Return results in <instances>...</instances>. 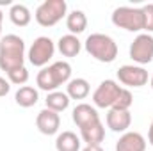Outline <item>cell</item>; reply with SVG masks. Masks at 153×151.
<instances>
[{
  "label": "cell",
  "instance_id": "cell-6",
  "mask_svg": "<svg viewBox=\"0 0 153 151\" xmlns=\"http://www.w3.org/2000/svg\"><path fill=\"white\" fill-rule=\"evenodd\" d=\"M53 53H55V43L48 36H39L30 44V48L27 52V57H29V62L32 66L45 68L50 62V59L53 57Z\"/></svg>",
  "mask_w": 153,
  "mask_h": 151
},
{
  "label": "cell",
  "instance_id": "cell-7",
  "mask_svg": "<svg viewBox=\"0 0 153 151\" xmlns=\"http://www.w3.org/2000/svg\"><path fill=\"white\" fill-rule=\"evenodd\" d=\"M121 85L116 82V80H103L98 87H96V91L93 93V103H94V107H98V109H112L116 103V100H117V96H119V93H121Z\"/></svg>",
  "mask_w": 153,
  "mask_h": 151
},
{
  "label": "cell",
  "instance_id": "cell-2",
  "mask_svg": "<svg viewBox=\"0 0 153 151\" xmlns=\"http://www.w3.org/2000/svg\"><path fill=\"white\" fill-rule=\"evenodd\" d=\"M70 80H71V64L66 61H57L50 66H45L36 75L38 87L46 93L57 91L61 85L68 84Z\"/></svg>",
  "mask_w": 153,
  "mask_h": 151
},
{
  "label": "cell",
  "instance_id": "cell-23",
  "mask_svg": "<svg viewBox=\"0 0 153 151\" xmlns=\"http://www.w3.org/2000/svg\"><path fill=\"white\" fill-rule=\"evenodd\" d=\"M7 80H9V84H14V85H22L23 87L29 82V71H27V68L23 66V68H18V70L7 73Z\"/></svg>",
  "mask_w": 153,
  "mask_h": 151
},
{
  "label": "cell",
  "instance_id": "cell-1",
  "mask_svg": "<svg viewBox=\"0 0 153 151\" xmlns=\"http://www.w3.org/2000/svg\"><path fill=\"white\" fill-rule=\"evenodd\" d=\"M25 62V41L16 34H7L0 39V70L11 73L23 68Z\"/></svg>",
  "mask_w": 153,
  "mask_h": 151
},
{
  "label": "cell",
  "instance_id": "cell-11",
  "mask_svg": "<svg viewBox=\"0 0 153 151\" xmlns=\"http://www.w3.org/2000/svg\"><path fill=\"white\" fill-rule=\"evenodd\" d=\"M105 121H107V126L112 132H116V133H125V132H128V128L132 124V114H130V110L109 109Z\"/></svg>",
  "mask_w": 153,
  "mask_h": 151
},
{
  "label": "cell",
  "instance_id": "cell-19",
  "mask_svg": "<svg viewBox=\"0 0 153 151\" xmlns=\"http://www.w3.org/2000/svg\"><path fill=\"white\" fill-rule=\"evenodd\" d=\"M80 146H82L80 137L70 130L59 133L55 139V150L57 151H80Z\"/></svg>",
  "mask_w": 153,
  "mask_h": 151
},
{
  "label": "cell",
  "instance_id": "cell-27",
  "mask_svg": "<svg viewBox=\"0 0 153 151\" xmlns=\"http://www.w3.org/2000/svg\"><path fill=\"white\" fill-rule=\"evenodd\" d=\"M148 142L153 146V121H152V124H150V130H148Z\"/></svg>",
  "mask_w": 153,
  "mask_h": 151
},
{
  "label": "cell",
  "instance_id": "cell-8",
  "mask_svg": "<svg viewBox=\"0 0 153 151\" xmlns=\"http://www.w3.org/2000/svg\"><path fill=\"white\" fill-rule=\"evenodd\" d=\"M130 59L139 66L150 64L153 61V36L152 34H139L130 44Z\"/></svg>",
  "mask_w": 153,
  "mask_h": 151
},
{
  "label": "cell",
  "instance_id": "cell-12",
  "mask_svg": "<svg viewBox=\"0 0 153 151\" xmlns=\"http://www.w3.org/2000/svg\"><path fill=\"white\" fill-rule=\"evenodd\" d=\"M71 119H73V123L78 128H84L87 124H93V123L100 121V114L96 110V107H93L89 103H78L73 109Z\"/></svg>",
  "mask_w": 153,
  "mask_h": 151
},
{
  "label": "cell",
  "instance_id": "cell-13",
  "mask_svg": "<svg viewBox=\"0 0 153 151\" xmlns=\"http://www.w3.org/2000/svg\"><path fill=\"white\" fill-rule=\"evenodd\" d=\"M146 139L139 132H125L116 142V151H146Z\"/></svg>",
  "mask_w": 153,
  "mask_h": 151
},
{
  "label": "cell",
  "instance_id": "cell-3",
  "mask_svg": "<svg viewBox=\"0 0 153 151\" xmlns=\"http://www.w3.org/2000/svg\"><path fill=\"white\" fill-rule=\"evenodd\" d=\"M84 48L93 59H96L98 62H103V64L114 62L117 57V43L107 34L94 32V34L87 36V39L84 41Z\"/></svg>",
  "mask_w": 153,
  "mask_h": 151
},
{
  "label": "cell",
  "instance_id": "cell-21",
  "mask_svg": "<svg viewBox=\"0 0 153 151\" xmlns=\"http://www.w3.org/2000/svg\"><path fill=\"white\" fill-rule=\"evenodd\" d=\"M9 18H11V21L16 27H27L30 23V20H32V14H30V11H29L27 5H23V4H13L11 9H9Z\"/></svg>",
  "mask_w": 153,
  "mask_h": 151
},
{
  "label": "cell",
  "instance_id": "cell-20",
  "mask_svg": "<svg viewBox=\"0 0 153 151\" xmlns=\"http://www.w3.org/2000/svg\"><path fill=\"white\" fill-rule=\"evenodd\" d=\"M46 109L53 110V112H64L68 107H70V96L62 91H53V93H48L46 94Z\"/></svg>",
  "mask_w": 153,
  "mask_h": 151
},
{
  "label": "cell",
  "instance_id": "cell-26",
  "mask_svg": "<svg viewBox=\"0 0 153 151\" xmlns=\"http://www.w3.org/2000/svg\"><path fill=\"white\" fill-rule=\"evenodd\" d=\"M82 151H103V148L100 144H91V146H85Z\"/></svg>",
  "mask_w": 153,
  "mask_h": 151
},
{
  "label": "cell",
  "instance_id": "cell-10",
  "mask_svg": "<svg viewBox=\"0 0 153 151\" xmlns=\"http://www.w3.org/2000/svg\"><path fill=\"white\" fill-rule=\"evenodd\" d=\"M36 126L43 135H55L61 128V115L45 107L36 117Z\"/></svg>",
  "mask_w": 153,
  "mask_h": 151
},
{
  "label": "cell",
  "instance_id": "cell-14",
  "mask_svg": "<svg viewBox=\"0 0 153 151\" xmlns=\"http://www.w3.org/2000/svg\"><path fill=\"white\" fill-rule=\"evenodd\" d=\"M105 139V126L102 121H96L93 124H87L80 128V141H84L87 146L91 144H102Z\"/></svg>",
  "mask_w": 153,
  "mask_h": 151
},
{
  "label": "cell",
  "instance_id": "cell-5",
  "mask_svg": "<svg viewBox=\"0 0 153 151\" xmlns=\"http://www.w3.org/2000/svg\"><path fill=\"white\" fill-rule=\"evenodd\" d=\"M66 11L68 4L64 0H45L38 5L34 18L41 27H53L66 16Z\"/></svg>",
  "mask_w": 153,
  "mask_h": 151
},
{
  "label": "cell",
  "instance_id": "cell-22",
  "mask_svg": "<svg viewBox=\"0 0 153 151\" xmlns=\"http://www.w3.org/2000/svg\"><path fill=\"white\" fill-rule=\"evenodd\" d=\"M132 103H134V96H132V93H130L126 87H123L112 109H117V110H130Z\"/></svg>",
  "mask_w": 153,
  "mask_h": 151
},
{
  "label": "cell",
  "instance_id": "cell-25",
  "mask_svg": "<svg viewBox=\"0 0 153 151\" xmlns=\"http://www.w3.org/2000/svg\"><path fill=\"white\" fill-rule=\"evenodd\" d=\"M9 91H11V84H9V80H5L4 76H0V98H2V96H7Z\"/></svg>",
  "mask_w": 153,
  "mask_h": 151
},
{
  "label": "cell",
  "instance_id": "cell-17",
  "mask_svg": "<svg viewBox=\"0 0 153 151\" xmlns=\"http://www.w3.org/2000/svg\"><path fill=\"white\" fill-rule=\"evenodd\" d=\"M66 29L73 36L82 34L87 29V16H85V13L80 11V9H75L70 14H66Z\"/></svg>",
  "mask_w": 153,
  "mask_h": 151
},
{
  "label": "cell",
  "instance_id": "cell-4",
  "mask_svg": "<svg viewBox=\"0 0 153 151\" xmlns=\"http://www.w3.org/2000/svg\"><path fill=\"white\" fill-rule=\"evenodd\" d=\"M112 23L119 29H125L128 32H141L144 30V16H143V9L141 7H128V5H121L116 7L111 16Z\"/></svg>",
  "mask_w": 153,
  "mask_h": 151
},
{
  "label": "cell",
  "instance_id": "cell-29",
  "mask_svg": "<svg viewBox=\"0 0 153 151\" xmlns=\"http://www.w3.org/2000/svg\"><path fill=\"white\" fill-rule=\"evenodd\" d=\"M150 85H152V89H153V75L150 76Z\"/></svg>",
  "mask_w": 153,
  "mask_h": 151
},
{
  "label": "cell",
  "instance_id": "cell-15",
  "mask_svg": "<svg viewBox=\"0 0 153 151\" xmlns=\"http://www.w3.org/2000/svg\"><path fill=\"white\" fill-rule=\"evenodd\" d=\"M57 50L61 52L62 57H76L82 50V43L80 39L73 36V34H66V36H61L57 41Z\"/></svg>",
  "mask_w": 153,
  "mask_h": 151
},
{
  "label": "cell",
  "instance_id": "cell-9",
  "mask_svg": "<svg viewBox=\"0 0 153 151\" xmlns=\"http://www.w3.org/2000/svg\"><path fill=\"white\" fill-rule=\"evenodd\" d=\"M117 80L126 87H143V85L148 84L150 76H148V71L143 66L125 64L117 70Z\"/></svg>",
  "mask_w": 153,
  "mask_h": 151
},
{
  "label": "cell",
  "instance_id": "cell-16",
  "mask_svg": "<svg viewBox=\"0 0 153 151\" xmlns=\"http://www.w3.org/2000/svg\"><path fill=\"white\" fill-rule=\"evenodd\" d=\"M91 93V85L85 78H71L66 85V94L70 100H85Z\"/></svg>",
  "mask_w": 153,
  "mask_h": 151
},
{
  "label": "cell",
  "instance_id": "cell-28",
  "mask_svg": "<svg viewBox=\"0 0 153 151\" xmlns=\"http://www.w3.org/2000/svg\"><path fill=\"white\" fill-rule=\"evenodd\" d=\"M2 21H4V13H2V9H0V34H2Z\"/></svg>",
  "mask_w": 153,
  "mask_h": 151
},
{
  "label": "cell",
  "instance_id": "cell-18",
  "mask_svg": "<svg viewBox=\"0 0 153 151\" xmlns=\"http://www.w3.org/2000/svg\"><path fill=\"white\" fill-rule=\"evenodd\" d=\"M39 100V93L38 89H34L32 85H23V87H20L18 91H16V94H14V101H16V105H20L22 109H30V107H34L36 103H38Z\"/></svg>",
  "mask_w": 153,
  "mask_h": 151
},
{
  "label": "cell",
  "instance_id": "cell-24",
  "mask_svg": "<svg viewBox=\"0 0 153 151\" xmlns=\"http://www.w3.org/2000/svg\"><path fill=\"white\" fill-rule=\"evenodd\" d=\"M141 9H143V16H144V30H146V34H152L153 32V4H146Z\"/></svg>",
  "mask_w": 153,
  "mask_h": 151
}]
</instances>
